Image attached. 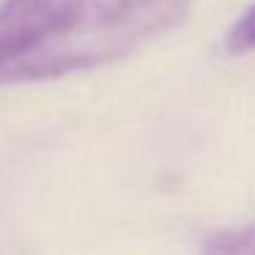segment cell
Wrapping results in <instances>:
<instances>
[{
    "mask_svg": "<svg viewBox=\"0 0 255 255\" xmlns=\"http://www.w3.org/2000/svg\"><path fill=\"white\" fill-rule=\"evenodd\" d=\"M209 247L222 250V253H255V220L239 231L217 233V239H211Z\"/></svg>",
    "mask_w": 255,
    "mask_h": 255,
    "instance_id": "3957f363",
    "label": "cell"
},
{
    "mask_svg": "<svg viewBox=\"0 0 255 255\" xmlns=\"http://www.w3.org/2000/svg\"><path fill=\"white\" fill-rule=\"evenodd\" d=\"M192 0H6L0 85L88 72L176 28Z\"/></svg>",
    "mask_w": 255,
    "mask_h": 255,
    "instance_id": "6da1fadb",
    "label": "cell"
},
{
    "mask_svg": "<svg viewBox=\"0 0 255 255\" xmlns=\"http://www.w3.org/2000/svg\"><path fill=\"white\" fill-rule=\"evenodd\" d=\"M225 50L231 55H244V52H255V6L239 17V22L228 30L225 36Z\"/></svg>",
    "mask_w": 255,
    "mask_h": 255,
    "instance_id": "7a4b0ae2",
    "label": "cell"
}]
</instances>
